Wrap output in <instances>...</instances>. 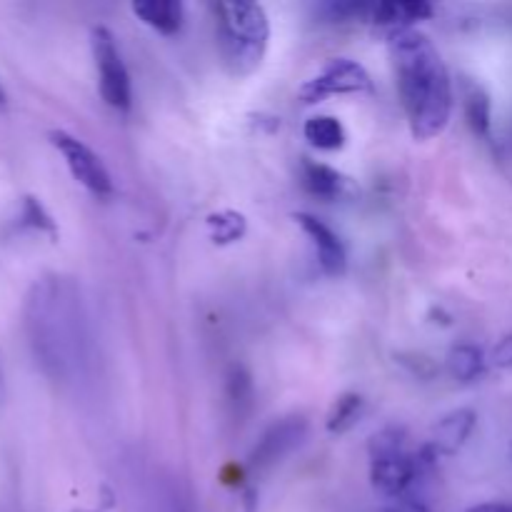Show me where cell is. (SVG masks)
I'll use <instances>...</instances> for the list:
<instances>
[{"label":"cell","mask_w":512,"mask_h":512,"mask_svg":"<svg viewBox=\"0 0 512 512\" xmlns=\"http://www.w3.org/2000/svg\"><path fill=\"white\" fill-rule=\"evenodd\" d=\"M390 58L410 135L415 140L438 138L453 115V83L443 55L428 35L410 28L390 35Z\"/></svg>","instance_id":"obj_1"},{"label":"cell","mask_w":512,"mask_h":512,"mask_svg":"<svg viewBox=\"0 0 512 512\" xmlns=\"http://www.w3.org/2000/svg\"><path fill=\"white\" fill-rule=\"evenodd\" d=\"M25 330L30 348L48 375L73 378L85 360V328L80 298L70 280L50 275L25 298Z\"/></svg>","instance_id":"obj_2"},{"label":"cell","mask_w":512,"mask_h":512,"mask_svg":"<svg viewBox=\"0 0 512 512\" xmlns=\"http://www.w3.org/2000/svg\"><path fill=\"white\" fill-rule=\"evenodd\" d=\"M215 38L223 68L233 78H250L263 65L270 45V18L260 3L215 5Z\"/></svg>","instance_id":"obj_3"},{"label":"cell","mask_w":512,"mask_h":512,"mask_svg":"<svg viewBox=\"0 0 512 512\" xmlns=\"http://www.w3.org/2000/svg\"><path fill=\"white\" fill-rule=\"evenodd\" d=\"M90 50H93L95 70H98V88L105 103L113 110H130L133 105V85H130L128 68L123 63L115 35L105 25H95L90 30Z\"/></svg>","instance_id":"obj_4"},{"label":"cell","mask_w":512,"mask_h":512,"mask_svg":"<svg viewBox=\"0 0 512 512\" xmlns=\"http://www.w3.org/2000/svg\"><path fill=\"white\" fill-rule=\"evenodd\" d=\"M368 90H373V78L358 60L333 58L323 65L318 75L300 85L298 98L305 105H315L335 95H355L368 93Z\"/></svg>","instance_id":"obj_5"},{"label":"cell","mask_w":512,"mask_h":512,"mask_svg":"<svg viewBox=\"0 0 512 512\" xmlns=\"http://www.w3.org/2000/svg\"><path fill=\"white\" fill-rule=\"evenodd\" d=\"M48 138L53 143V148L63 155L70 175L88 193H93L95 198H110L113 195V178H110L108 168H105V163L93 148H88L83 140L65 133V130H50Z\"/></svg>","instance_id":"obj_6"},{"label":"cell","mask_w":512,"mask_h":512,"mask_svg":"<svg viewBox=\"0 0 512 512\" xmlns=\"http://www.w3.org/2000/svg\"><path fill=\"white\" fill-rule=\"evenodd\" d=\"M305 438H308V423L303 418L293 415V418L278 420L258 440V445H255L248 458V468L258 470V473L270 470L280 460L288 458L293 450H298L305 443Z\"/></svg>","instance_id":"obj_7"},{"label":"cell","mask_w":512,"mask_h":512,"mask_svg":"<svg viewBox=\"0 0 512 512\" xmlns=\"http://www.w3.org/2000/svg\"><path fill=\"white\" fill-rule=\"evenodd\" d=\"M420 475L423 473H420L418 458L408 450L370 458V483L380 495L390 500L408 498V490L418 483Z\"/></svg>","instance_id":"obj_8"},{"label":"cell","mask_w":512,"mask_h":512,"mask_svg":"<svg viewBox=\"0 0 512 512\" xmlns=\"http://www.w3.org/2000/svg\"><path fill=\"white\" fill-rule=\"evenodd\" d=\"M295 225H300L305 235L310 238V245H313L315 255H318L320 268L328 275H340L348 265V255H345V245L323 220H318L310 213H295L293 215Z\"/></svg>","instance_id":"obj_9"},{"label":"cell","mask_w":512,"mask_h":512,"mask_svg":"<svg viewBox=\"0 0 512 512\" xmlns=\"http://www.w3.org/2000/svg\"><path fill=\"white\" fill-rule=\"evenodd\" d=\"M475 425H478V413L473 408L453 410V413L438 420V425L433 428L430 445H433V450L440 458L443 455L445 458H453V455H458L468 445L470 435L475 433Z\"/></svg>","instance_id":"obj_10"},{"label":"cell","mask_w":512,"mask_h":512,"mask_svg":"<svg viewBox=\"0 0 512 512\" xmlns=\"http://www.w3.org/2000/svg\"><path fill=\"white\" fill-rule=\"evenodd\" d=\"M435 13V8L425 0H385V3H375L373 23L385 25V28L395 30H410L420 20H428Z\"/></svg>","instance_id":"obj_11"},{"label":"cell","mask_w":512,"mask_h":512,"mask_svg":"<svg viewBox=\"0 0 512 512\" xmlns=\"http://www.w3.org/2000/svg\"><path fill=\"white\" fill-rule=\"evenodd\" d=\"M130 10L135 18L143 20L148 28L160 35H175L183 28L185 8L183 3H175V0H140V3L130 5Z\"/></svg>","instance_id":"obj_12"},{"label":"cell","mask_w":512,"mask_h":512,"mask_svg":"<svg viewBox=\"0 0 512 512\" xmlns=\"http://www.w3.org/2000/svg\"><path fill=\"white\" fill-rule=\"evenodd\" d=\"M225 400H228L230 415H233L238 423H243V420L253 413L255 385L253 375L248 373L245 365H230L228 375H225Z\"/></svg>","instance_id":"obj_13"},{"label":"cell","mask_w":512,"mask_h":512,"mask_svg":"<svg viewBox=\"0 0 512 512\" xmlns=\"http://www.w3.org/2000/svg\"><path fill=\"white\" fill-rule=\"evenodd\" d=\"M300 180H303L308 193L318 195V198H325V200L338 198V195L343 193V185H345L343 175H340L338 170L310 158H303V163H300Z\"/></svg>","instance_id":"obj_14"},{"label":"cell","mask_w":512,"mask_h":512,"mask_svg":"<svg viewBox=\"0 0 512 512\" xmlns=\"http://www.w3.org/2000/svg\"><path fill=\"white\" fill-rule=\"evenodd\" d=\"M303 135L313 148L328 150V153L340 150L348 140L343 123L335 115H313V118H308L303 125Z\"/></svg>","instance_id":"obj_15"},{"label":"cell","mask_w":512,"mask_h":512,"mask_svg":"<svg viewBox=\"0 0 512 512\" xmlns=\"http://www.w3.org/2000/svg\"><path fill=\"white\" fill-rule=\"evenodd\" d=\"M465 118H468L470 130H473L478 138H490V128H493V105H490V95L475 83H470L468 88H465Z\"/></svg>","instance_id":"obj_16"},{"label":"cell","mask_w":512,"mask_h":512,"mask_svg":"<svg viewBox=\"0 0 512 512\" xmlns=\"http://www.w3.org/2000/svg\"><path fill=\"white\" fill-rule=\"evenodd\" d=\"M205 225H208L210 240L215 245L238 243L248 233V218L243 213H238V210H218V213H210Z\"/></svg>","instance_id":"obj_17"},{"label":"cell","mask_w":512,"mask_h":512,"mask_svg":"<svg viewBox=\"0 0 512 512\" xmlns=\"http://www.w3.org/2000/svg\"><path fill=\"white\" fill-rule=\"evenodd\" d=\"M485 368V355L483 350L475 348V345H455L448 353V373L453 375L458 383H473L475 378H480Z\"/></svg>","instance_id":"obj_18"},{"label":"cell","mask_w":512,"mask_h":512,"mask_svg":"<svg viewBox=\"0 0 512 512\" xmlns=\"http://www.w3.org/2000/svg\"><path fill=\"white\" fill-rule=\"evenodd\" d=\"M363 415V398L358 393H345L330 408L328 420H325V428L330 435H343L348 430L355 428V423Z\"/></svg>","instance_id":"obj_19"},{"label":"cell","mask_w":512,"mask_h":512,"mask_svg":"<svg viewBox=\"0 0 512 512\" xmlns=\"http://www.w3.org/2000/svg\"><path fill=\"white\" fill-rule=\"evenodd\" d=\"M405 450V430L398 425H388L380 433L370 438V458H380V455L403 453Z\"/></svg>","instance_id":"obj_20"},{"label":"cell","mask_w":512,"mask_h":512,"mask_svg":"<svg viewBox=\"0 0 512 512\" xmlns=\"http://www.w3.org/2000/svg\"><path fill=\"white\" fill-rule=\"evenodd\" d=\"M20 218H23V223L28 225V228L43 230V233L55 235L53 218H50L48 210H45L43 205H40V200L33 198V195L23 198V213H20Z\"/></svg>","instance_id":"obj_21"},{"label":"cell","mask_w":512,"mask_h":512,"mask_svg":"<svg viewBox=\"0 0 512 512\" xmlns=\"http://www.w3.org/2000/svg\"><path fill=\"white\" fill-rule=\"evenodd\" d=\"M375 3H328L323 5V13L328 20H360V18H373Z\"/></svg>","instance_id":"obj_22"},{"label":"cell","mask_w":512,"mask_h":512,"mask_svg":"<svg viewBox=\"0 0 512 512\" xmlns=\"http://www.w3.org/2000/svg\"><path fill=\"white\" fill-rule=\"evenodd\" d=\"M490 365L500 370L512 368V335H508V338H503L495 345L493 353H490Z\"/></svg>","instance_id":"obj_23"},{"label":"cell","mask_w":512,"mask_h":512,"mask_svg":"<svg viewBox=\"0 0 512 512\" xmlns=\"http://www.w3.org/2000/svg\"><path fill=\"white\" fill-rule=\"evenodd\" d=\"M385 512H428V508H425L423 503H420V500H415V498H400V500H395V505L393 508H388Z\"/></svg>","instance_id":"obj_24"},{"label":"cell","mask_w":512,"mask_h":512,"mask_svg":"<svg viewBox=\"0 0 512 512\" xmlns=\"http://www.w3.org/2000/svg\"><path fill=\"white\" fill-rule=\"evenodd\" d=\"M465 512H512L510 503H478Z\"/></svg>","instance_id":"obj_25"},{"label":"cell","mask_w":512,"mask_h":512,"mask_svg":"<svg viewBox=\"0 0 512 512\" xmlns=\"http://www.w3.org/2000/svg\"><path fill=\"white\" fill-rule=\"evenodd\" d=\"M8 103V95H5V90H3V85H0V108H3V105Z\"/></svg>","instance_id":"obj_26"}]
</instances>
